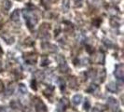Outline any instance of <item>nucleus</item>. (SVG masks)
I'll return each mask as SVG.
<instances>
[{"instance_id":"obj_4","label":"nucleus","mask_w":124,"mask_h":112,"mask_svg":"<svg viewBox=\"0 0 124 112\" xmlns=\"http://www.w3.org/2000/svg\"><path fill=\"white\" fill-rule=\"evenodd\" d=\"M59 70L62 72V73H65L69 70V67L67 65V64L65 62H63V63H60L59 64Z\"/></svg>"},{"instance_id":"obj_25","label":"nucleus","mask_w":124,"mask_h":112,"mask_svg":"<svg viewBox=\"0 0 124 112\" xmlns=\"http://www.w3.org/2000/svg\"><path fill=\"white\" fill-rule=\"evenodd\" d=\"M92 112H100V111H99V109H98V108H94Z\"/></svg>"},{"instance_id":"obj_16","label":"nucleus","mask_w":124,"mask_h":112,"mask_svg":"<svg viewBox=\"0 0 124 112\" xmlns=\"http://www.w3.org/2000/svg\"><path fill=\"white\" fill-rule=\"evenodd\" d=\"M59 85H60V89H61L62 91H64V90L65 89V82H64V79H60V80H59Z\"/></svg>"},{"instance_id":"obj_22","label":"nucleus","mask_w":124,"mask_h":112,"mask_svg":"<svg viewBox=\"0 0 124 112\" xmlns=\"http://www.w3.org/2000/svg\"><path fill=\"white\" fill-rule=\"evenodd\" d=\"M89 75H90V77H91V78H93V77H95V75H96V73H95V70H90L89 71Z\"/></svg>"},{"instance_id":"obj_21","label":"nucleus","mask_w":124,"mask_h":112,"mask_svg":"<svg viewBox=\"0 0 124 112\" xmlns=\"http://www.w3.org/2000/svg\"><path fill=\"white\" fill-rule=\"evenodd\" d=\"M0 112H11V110L9 108H0Z\"/></svg>"},{"instance_id":"obj_20","label":"nucleus","mask_w":124,"mask_h":112,"mask_svg":"<svg viewBox=\"0 0 124 112\" xmlns=\"http://www.w3.org/2000/svg\"><path fill=\"white\" fill-rule=\"evenodd\" d=\"M90 102H89V100H86L85 101V103H84V109L85 110H89L90 109Z\"/></svg>"},{"instance_id":"obj_17","label":"nucleus","mask_w":124,"mask_h":112,"mask_svg":"<svg viewBox=\"0 0 124 112\" xmlns=\"http://www.w3.org/2000/svg\"><path fill=\"white\" fill-rule=\"evenodd\" d=\"M104 58H105V57H104V54H103V53H102V54L100 53V54L98 55V59L95 60V62L98 63V64H102V63L104 62Z\"/></svg>"},{"instance_id":"obj_2","label":"nucleus","mask_w":124,"mask_h":112,"mask_svg":"<svg viewBox=\"0 0 124 112\" xmlns=\"http://www.w3.org/2000/svg\"><path fill=\"white\" fill-rule=\"evenodd\" d=\"M35 110L36 112H47V108L43 102L37 101V103L35 104Z\"/></svg>"},{"instance_id":"obj_15","label":"nucleus","mask_w":124,"mask_h":112,"mask_svg":"<svg viewBox=\"0 0 124 112\" xmlns=\"http://www.w3.org/2000/svg\"><path fill=\"white\" fill-rule=\"evenodd\" d=\"M64 110H65V107L63 106L61 103H59V105H58V107H57L56 112H64Z\"/></svg>"},{"instance_id":"obj_14","label":"nucleus","mask_w":124,"mask_h":112,"mask_svg":"<svg viewBox=\"0 0 124 112\" xmlns=\"http://www.w3.org/2000/svg\"><path fill=\"white\" fill-rule=\"evenodd\" d=\"M60 103H61L63 106H64L65 108L68 107V105H69V101H68L67 98H62V100L60 101Z\"/></svg>"},{"instance_id":"obj_5","label":"nucleus","mask_w":124,"mask_h":112,"mask_svg":"<svg viewBox=\"0 0 124 112\" xmlns=\"http://www.w3.org/2000/svg\"><path fill=\"white\" fill-rule=\"evenodd\" d=\"M25 61H26V63H28L30 65H34L36 63V56L34 55V54L28 55L27 57L25 56Z\"/></svg>"},{"instance_id":"obj_7","label":"nucleus","mask_w":124,"mask_h":112,"mask_svg":"<svg viewBox=\"0 0 124 112\" xmlns=\"http://www.w3.org/2000/svg\"><path fill=\"white\" fill-rule=\"evenodd\" d=\"M10 107L13 109H19L21 108V104L18 101H16V100H13V101L10 102Z\"/></svg>"},{"instance_id":"obj_19","label":"nucleus","mask_w":124,"mask_h":112,"mask_svg":"<svg viewBox=\"0 0 124 112\" xmlns=\"http://www.w3.org/2000/svg\"><path fill=\"white\" fill-rule=\"evenodd\" d=\"M31 88H32L33 90H35V91L37 90V87H36V81H35V79H33V80L31 81Z\"/></svg>"},{"instance_id":"obj_1","label":"nucleus","mask_w":124,"mask_h":112,"mask_svg":"<svg viewBox=\"0 0 124 112\" xmlns=\"http://www.w3.org/2000/svg\"><path fill=\"white\" fill-rule=\"evenodd\" d=\"M114 75L117 78L122 79L124 78V65L123 64H120L116 66V70L114 72Z\"/></svg>"},{"instance_id":"obj_11","label":"nucleus","mask_w":124,"mask_h":112,"mask_svg":"<svg viewBox=\"0 0 124 112\" xmlns=\"http://www.w3.org/2000/svg\"><path fill=\"white\" fill-rule=\"evenodd\" d=\"M97 89H98V87H97V85H96V84H90V87L87 89V92L93 93L95 91H96V90H97Z\"/></svg>"},{"instance_id":"obj_27","label":"nucleus","mask_w":124,"mask_h":112,"mask_svg":"<svg viewBox=\"0 0 124 112\" xmlns=\"http://www.w3.org/2000/svg\"><path fill=\"white\" fill-rule=\"evenodd\" d=\"M2 71V67H1V65H0V72Z\"/></svg>"},{"instance_id":"obj_26","label":"nucleus","mask_w":124,"mask_h":112,"mask_svg":"<svg viewBox=\"0 0 124 112\" xmlns=\"http://www.w3.org/2000/svg\"><path fill=\"white\" fill-rule=\"evenodd\" d=\"M2 54V50H1V48H0V55Z\"/></svg>"},{"instance_id":"obj_18","label":"nucleus","mask_w":124,"mask_h":112,"mask_svg":"<svg viewBox=\"0 0 124 112\" xmlns=\"http://www.w3.org/2000/svg\"><path fill=\"white\" fill-rule=\"evenodd\" d=\"M11 19H12L13 21H17V20H19V12H18V11H15V12L11 15Z\"/></svg>"},{"instance_id":"obj_3","label":"nucleus","mask_w":124,"mask_h":112,"mask_svg":"<svg viewBox=\"0 0 124 112\" xmlns=\"http://www.w3.org/2000/svg\"><path fill=\"white\" fill-rule=\"evenodd\" d=\"M106 89L111 93H116L118 90V87H117V84L115 82H109L106 86Z\"/></svg>"},{"instance_id":"obj_6","label":"nucleus","mask_w":124,"mask_h":112,"mask_svg":"<svg viewBox=\"0 0 124 112\" xmlns=\"http://www.w3.org/2000/svg\"><path fill=\"white\" fill-rule=\"evenodd\" d=\"M81 100H82V95L80 94H77L73 97V103L75 105H79L81 103Z\"/></svg>"},{"instance_id":"obj_10","label":"nucleus","mask_w":124,"mask_h":112,"mask_svg":"<svg viewBox=\"0 0 124 112\" xmlns=\"http://www.w3.org/2000/svg\"><path fill=\"white\" fill-rule=\"evenodd\" d=\"M19 91L21 94H26L27 93V88L24 84H20L19 85Z\"/></svg>"},{"instance_id":"obj_9","label":"nucleus","mask_w":124,"mask_h":112,"mask_svg":"<svg viewBox=\"0 0 124 112\" xmlns=\"http://www.w3.org/2000/svg\"><path fill=\"white\" fill-rule=\"evenodd\" d=\"M69 84H70V87L72 89H76L77 86V79H76L75 78H70V79H69Z\"/></svg>"},{"instance_id":"obj_23","label":"nucleus","mask_w":124,"mask_h":112,"mask_svg":"<svg viewBox=\"0 0 124 112\" xmlns=\"http://www.w3.org/2000/svg\"><path fill=\"white\" fill-rule=\"evenodd\" d=\"M4 90H5V86H4L3 82L0 80V93H3V92H4Z\"/></svg>"},{"instance_id":"obj_24","label":"nucleus","mask_w":124,"mask_h":112,"mask_svg":"<svg viewBox=\"0 0 124 112\" xmlns=\"http://www.w3.org/2000/svg\"><path fill=\"white\" fill-rule=\"evenodd\" d=\"M91 49H92L91 47H89V46H88L86 50H87V52H88L89 53H92V52H93V50H91Z\"/></svg>"},{"instance_id":"obj_12","label":"nucleus","mask_w":124,"mask_h":112,"mask_svg":"<svg viewBox=\"0 0 124 112\" xmlns=\"http://www.w3.org/2000/svg\"><path fill=\"white\" fill-rule=\"evenodd\" d=\"M53 89H54V88H53L52 86H51V87H50V86L47 87V89L44 90V94H45V95H49V94L51 95V93L53 92Z\"/></svg>"},{"instance_id":"obj_13","label":"nucleus","mask_w":124,"mask_h":112,"mask_svg":"<svg viewBox=\"0 0 124 112\" xmlns=\"http://www.w3.org/2000/svg\"><path fill=\"white\" fill-rule=\"evenodd\" d=\"M50 64V61H49V59L48 58H46V57H43L42 58V60H41V66H46V65H48Z\"/></svg>"},{"instance_id":"obj_8","label":"nucleus","mask_w":124,"mask_h":112,"mask_svg":"<svg viewBox=\"0 0 124 112\" xmlns=\"http://www.w3.org/2000/svg\"><path fill=\"white\" fill-rule=\"evenodd\" d=\"M14 89H15L14 85H13V84H9V85L8 86V88H7L6 94H7V95H10V94H12L13 92H14Z\"/></svg>"}]
</instances>
